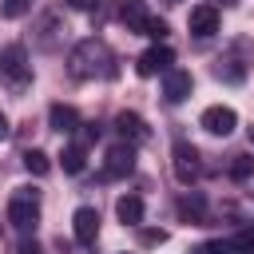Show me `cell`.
I'll use <instances>...</instances> for the list:
<instances>
[{
	"label": "cell",
	"instance_id": "obj_1",
	"mask_svg": "<svg viewBox=\"0 0 254 254\" xmlns=\"http://www.w3.org/2000/svg\"><path fill=\"white\" fill-rule=\"evenodd\" d=\"M67 67H71V75H75V79L115 75V67H111V48H107L103 40H95V36H87V40H79V44L71 48Z\"/></svg>",
	"mask_w": 254,
	"mask_h": 254
},
{
	"label": "cell",
	"instance_id": "obj_2",
	"mask_svg": "<svg viewBox=\"0 0 254 254\" xmlns=\"http://www.w3.org/2000/svg\"><path fill=\"white\" fill-rule=\"evenodd\" d=\"M0 83L12 95H24L32 87V64H28V48L24 44H8L0 48Z\"/></svg>",
	"mask_w": 254,
	"mask_h": 254
},
{
	"label": "cell",
	"instance_id": "obj_3",
	"mask_svg": "<svg viewBox=\"0 0 254 254\" xmlns=\"http://www.w3.org/2000/svg\"><path fill=\"white\" fill-rule=\"evenodd\" d=\"M8 222L16 226V230H36V222H40V190H32V187H20L12 198H8Z\"/></svg>",
	"mask_w": 254,
	"mask_h": 254
},
{
	"label": "cell",
	"instance_id": "obj_4",
	"mask_svg": "<svg viewBox=\"0 0 254 254\" xmlns=\"http://www.w3.org/2000/svg\"><path fill=\"white\" fill-rule=\"evenodd\" d=\"M246 48H250V44H246V40H238V44H234V52L218 56L214 75H218V79H226V83H242V79H246V67H250V64H246Z\"/></svg>",
	"mask_w": 254,
	"mask_h": 254
},
{
	"label": "cell",
	"instance_id": "obj_5",
	"mask_svg": "<svg viewBox=\"0 0 254 254\" xmlns=\"http://www.w3.org/2000/svg\"><path fill=\"white\" fill-rule=\"evenodd\" d=\"M135 171V143H115L107 147V163H103V179H123Z\"/></svg>",
	"mask_w": 254,
	"mask_h": 254
},
{
	"label": "cell",
	"instance_id": "obj_6",
	"mask_svg": "<svg viewBox=\"0 0 254 254\" xmlns=\"http://www.w3.org/2000/svg\"><path fill=\"white\" fill-rule=\"evenodd\" d=\"M171 64H175V52H171L167 44H155V48H147V52L135 60V71H139L143 79H151V75H159V71H171Z\"/></svg>",
	"mask_w": 254,
	"mask_h": 254
},
{
	"label": "cell",
	"instance_id": "obj_7",
	"mask_svg": "<svg viewBox=\"0 0 254 254\" xmlns=\"http://www.w3.org/2000/svg\"><path fill=\"white\" fill-rule=\"evenodd\" d=\"M190 91H194V75L187 67L163 71V95H167V103H183V99H190Z\"/></svg>",
	"mask_w": 254,
	"mask_h": 254
},
{
	"label": "cell",
	"instance_id": "obj_8",
	"mask_svg": "<svg viewBox=\"0 0 254 254\" xmlns=\"http://www.w3.org/2000/svg\"><path fill=\"white\" fill-rule=\"evenodd\" d=\"M202 131H210V135H230L234 127H238V115H234V107H226V103H214V107H206L202 111Z\"/></svg>",
	"mask_w": 254,
	"mask_h": 254
},
{
	"label": "cell",
	"instance_id": "obj_9",
	"mask_svg": "<svg viewBox=\"0 0 254 254\" xmlns=\"http://www.w3.org/2000/svg\"><path fill=\"white\" fill-rule=\"evenodd\" d=\"M187 28H190V36H198V40L214 36V32H218V8H214V4H194L190 16H187Z\"/></svg>",
	"mask_w": 254,
	"mask_h": 254
},
{
	"label": "cell",
	"instance_id": "obj_10",
	"mask_svg": "<svg viewBox=\"0 0 254 254\" xmlns=\"http://www.w3.org/2000/svg\"><path fill=\"white\" fill-rule=\"evenodd\" d=\"M171 159H175V175H179V183H194V179H198V151H194L187 139L175 143Z\"/></svg>",
	"mask_w": 254,
	"mask_h": 254
},
{
	"label": "cell",
	"instance_id": "obj_11",
	"mask_svg": "<svg viewBox=\"0 0 254 254\" xmlns=\"http://www.w3.org/2000/svg\"><path fill=\"white\" fill-rule=\"evenodd\" d=\"M71 230H75V242H79V246H91L95 234H99V210H95V206H75Z\"/></svg>",
	"mask_w": 254,
	"mask_h": 254
},
{
	"label": "cell",
	"instance_id": "obj_12",
	"mask_svg": "<svg viewBox=\"0 0 254 254\" xmlns=\"http://www.w3.org/2000/svg\"><path fill=\"white\" fill-rule=\"evenodd\" d=\"M147 20H151V12H147V4L143 0H123L119 4V24L127 28V32H147Z\"/></svg>",
	"mask_w": 254,
	"mask_h": 254
},
{
	"label": "cell",
	"instance_id": "obj_13",
	"mask_svg": "<svg viewBox=\"0 0 254 254\" xmlns=\"http://www.w3.org/2000/svg\"><path fill=\"white\" fill-rule=\"evenodd\" d=\"M48 123H52V131H60V135H71L75 127H83V123H79V111H75L71 103H52V107H48Z\"/></svg>",
	"mask_w": 254,
	"mask_h": 254
},
{
	"label": "cell",
	"instance_id": "obj_14",
	"mask_svg": "<svg viewBox=\"0 0 254 254\" xmlns=\"http://www.w3.org/2000/svg\"><path fill=\"white\" fill-rule=\"evenodd\" d=\"M115 127H119V135H123L127 143H147V139H151L147 123H143L135 111H119V115H115Z\"/></svg>",
	"mask_w": 254,
	"mask_h": 254
},
{
	"label": "cell",
	"instance_id": "obj_15",
	"mask_svg": "<svg viewBox=\"0 0 254 254\" xmlns=\"http://www.w3.org/2000/svg\"><path fill=\"white\" fill-rule=\"evenodd\" d=\"M115 214H119L123 226H143V198H139V194H119Z\"/></svg>",
	"mask_w": 254,
	"mask_h": 254
},
{
	"label": "cell",
	"instance_id": "obj_16",
	"mask_svg": "<svg viewBox=\"0 0 254 254\" xmlns=\"http://www.w3.org/2000/svg\"><path fill=\"white\" fill-rule=\"evenodd\" d=\"M179 214H183L187 222H202V214H206V198H202V190L183 194V198H179Z\"/></svg>",
	"mask_w": 254,
	"mask_h": 254
},
{
	"label": "cell",
	"instance_id": "obj_17",
	"mask_svg": "<svg viewBox=\"0 0 254 254\" xmlns=\"http://www.w3.org/2000/svg\"><path fill=\"white\" fill-rule=\"evenodd\" d=\"M60 167H64L67 175H79V171L87 167V151H83V143H67L64 155H60Z\"/></svg>",
	"mask_w": 254,
	"mask_h": 254
},
{
	"label": "cell",
	"instance_id": "obj_18",
	"mask_svg": "<svg viewBox=\"0 0 254 254\" xmlns=\"http://www.w3.org/2000/svg\"><path fill=\"white\" fill-rule=\"evenodd\" d=\"M24 167H28V175H48L52 171V159L44 151H24Z\"/></svg>",
	"mask_w": 254,
	"mask_h": 254
},
{
	"label": "cell",
	"instance_id": "obj_19",
	"mask_svg": "<svg viewBox=\"0 0 254 254\" xmlns=\"http://www.w3.org/2000/svg\"><path fill=\"white\" fill-rule=\"evenodd\" d=\"M250 175H254V159H250V155H234V163H230V179H234V183H246Z\"/></svg>",
	"mask_w": 254,
	"mask_h": 254
},
{
	"label": "cell",
	"instance_id": "obj_20",
	"mask_svg": "<svg viewBox=\"0 0 254 254\" xmlns=\"http://www.w3.org/2000/svg\"><path fill=\"white\" fill-rule=\"evenodd\" d=\"M32 12V0H4L0 4V16L4 20H20V16H28Z\"/></svg>",
	"mask_w": 254,
	"mask_h": 254
},
{
	"label": "cell",
	"instance_id": "obj_21",
	"mask_svg": "<svg viewBox=\"0 0 254 254\" xmlns=\"http://www.w3.org/2000/svg\"><path fill=\"white\" fill-rule=\"evenodd\" d=\"M230 242H234V250H238V254H254V226H242Z\"/></svg>",
	"mask_w": 254,
	"mask_h": 254
},
{
	"label": "cell",
	"instance_id": "obj_22",
	"mask_svg": "<svg viewBox=\"0 0 254 254\" xmlns=\"http://www.w3.org/2000/svg\"><path fill=\"white\" fill-rule=\"evenodd\" d=\"M143 36H151L155 44H163V40H167V20H155V16H151V20H147V32H143Z\"/></svg>",
	"mask_w": 254,
	"mask_h": 254
},
{
	"label": "cell",
	"instance_id": "obj_23",
	"mask_svg": "<svg viewBox=\"0 0 254 254\" xmlns=\"http://www.w3.org/2000/svg\"><path fill=\"white\" fill-rule=\"evenodd\" d=\"M194 254H238V250H234V242H222V238H218V242H206V246H198Z\"/></svg>",
	"mask_w": 254,
	"mask_h": 254
},
{
	"label": "cell",
	"instance_id": "obj_24",
	"mask_svg": "<svg viewBox=\"0 0 254 254\" xmlns=\"http://www.w3.org/2000/svg\"><path fill=\"white\" fill-rule=\"evenodd\" d=\"M139 242H143V246H163V242H167V230H155V226H151V230H139Z\"/></svg>",
	"mask_w": 254,
	"mask_h": 254
},
{
	"label": "cell",
	"instance_id": "obj_25",
	"mask_svg": "<svg viewBox=\"0 0 254 254\" xmlns=\"http://www.w3.org/2000/svg\"><path fill=\"white\" fill-rule=\"evenodd\" d=\"M16 254H44V246H40V242H36V238H24V242H20V250H16Z\"/></svg>",
	"mask_w": 254,
	"mask_h": 254
},
{
	"label": "cell",
	"instance_id": "obj_26",
	"mask_svg": "<svg viewBox=\"0 0 254 254\" xmlns=\"http://www.w3.org/2000/svg\"><path fill=\"white\" fill-rule=\"evenodd\" d=\"M83 139H87V143L99 139V123H83Z\"/></svg>",
	"mask_w": 254,
	"mask_h": 254
},
{
	"label": "cell",
	"instance_id": "obj_27",
	"mask_svg": "<svg viewBox=\"0 0 254 254\" xmlns=\"http://www.w3.org/2000/svg\"><path fill=\"white\" fill-rule=\"evenodd\" d=\"M67 8H75V12H91V0H64Z\"/></svg>",
	"mask_w": 254,
	"mask_h": 254
},
{
	"label": "cell",
	"instance_id": "obj_28",
	"mask_svg": "<svg viewBox=\"0 0 254 254\" xmlns=\"http://www.w3.org/2000/svg\"><path fill=\"white\" fill-rule=\"evenodd\" d=\"M8 135H12V127H8V115H4V111H0V143H4V139H8Z\"/></svg>",
	"mask_w": 254,
	"mask_h": 254
},
{
	"label": "cell",
	"instance_id": "obj_29",
	"mask_svg": "<svg viewBox=\"0 0 254 254\" xmlns=\"http://www.w3.org/2000/svg\"><path fill=\"white\" fill-rule=\"evenodd\" d=\"M250 147H254V127H250Z\"/></svg>",
	"mask_w": 254,
	"mask_h": 254
},
{
	"label": "cell",
	"instance_id": "obj_30",
	"mask_svg": "<svg viewBox=\"0 0 254 254\" xmlns=\"http://www.w3.org/2000/svg\"><path fill=\"white\" fill-rule=\"evenodd\" d=\"M222 4H238V0H222Z\"/></svg>",
	"mask_w": 254,
	"mask_h": 254
}]
</instances>
